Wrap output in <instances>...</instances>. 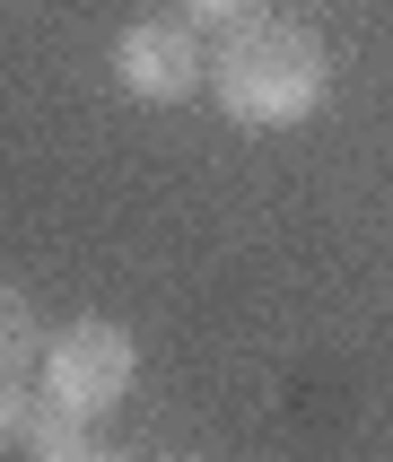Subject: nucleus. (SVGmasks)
Listing matches in <instances>:
<instances>
[{
	"instance_id": "nucleus-5",
	"label": "nucleus",
	"mask_w": 393,
	"mask_h": 462,
	"mask_svg": "<svg viewBox=\"0 0 393 462\" xmlns=\"http://www.w3.org/2000/svg\"><path fill=\"white\" fill-rule=\"evenodd\" d=\"M35 411H44V393L26 384V375H0V445H26Z\"/></svg>"
},
{
	"instance_id": "nucleus-6",
	"label": "nucleus",
	"mask_w": 393,
	"mask_h": 462,
	"mask_svg": "<svg viewBox=\"0 0 393 462\" xmlns=\"http://www.w3.org/2000/svg\"><path fill=\"white\" fill-rule=\"evenodd\" d=\"M201 26H245V18H262V0H183Z\"/></svg>"
},
{
	"instance_id": "nucleus-7",
	"label": "nucleus",
	"mask_w": 393,
	"mask_h": 462,
	"mask_svg": "<svg viewBox=\"0 0 393 462\" xmlns=\"http://www.w3.org/2000/svg\"><path fill=\"white\" fill-rule=\"evenodd\" d=\"M88 462H123V454H88Z\"/></svg>"
},
{
	"instance_id": "nucleus-3",
	"label": "nucleus",
	"mask_w": 393,
	"mask_h": 462,
	"mask_svg": "<svg viewBox=\"0 0 393 462\" xmlns=\"http://www.w3.org/2000/svg\"><path fill=\"white\" fill-rule=\"evenodd\" d=\"M201 79H210V61H201L183 18H131L114 35V88L131 105H183Z\"/></svg>"
},
{
	"instance_id": "nucleus-1",
	"label": "nucleus",
	"mask_w": 393,
	"mask_h": 462,
	"mask_svg": "<svg viewBox=\"0 0 393 462\" xmlns=\"http://www.w3.org/2000/svg\"><path fill=\"white\" fill-rule=\"evenodd\" d=\"M210 97L236 131H297L332 97V61L306 26L288 18H245L228 26V44L210 52Z\"/></svg>"
},
{
	"instance_id": "nucleus-2",
	"label": "nucleus",
	"mask_w": 393,
	"mask_h": 462,
	"mask_svg": "<svg viewBox=\"0 0 393 462\" xmlns=\"http://www.w3.org/2000/svg\"><path fill=\"white\" fill-rule=\"evenodd\" d=\"M140 384V340L123 332V323H61V332L44 340V358H35V393H44L52 411L70 419H105L123 393Z\"/></svg>"
},
{
	"instance_id": "nucleus-4",
	"label": "nucleus",
	"mask_w": 393,
	"mask_h": 462,
	"mask_svg": "<svg viewBox=\"0 0 393 462\" xmlns=\"http://www.w3.org/2000/svg\"><path fill=\"white\" fill-rule=\"evenodd\" d=\"M35 358H44V332H35V306H26L18 288H0V375H26Z\"/></svg>"
}]
</instances>
